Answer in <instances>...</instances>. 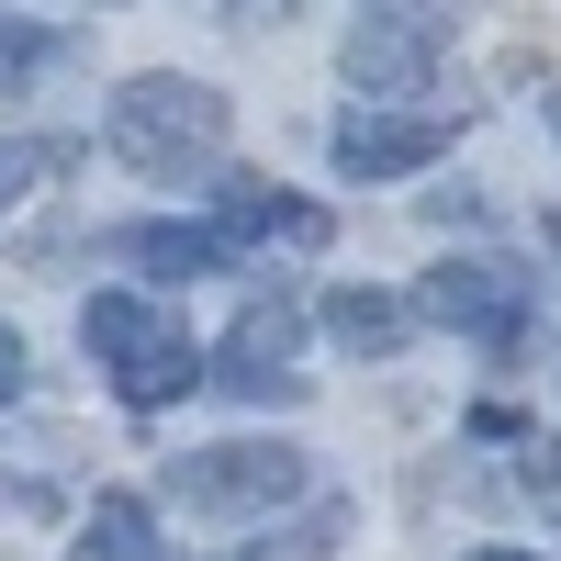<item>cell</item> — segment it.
Wrapping results in <instances>:
<instances>
[{
  "label": "cell",
  "mask_w": 561,
  "mask_h": 561,
  "mask_svg": "<svg viewBox=\"0 0 561 561\" xmlns=\"http://www.w3.org/2000/svg\"><path fill=\"white\" fill-rule=\"evenodd\" d=\"M225 135H237V113H225L214 79H180V68H147L113 90V147L147 169V180H192L225 158Z\"/></svg>",
  "instance_id": "cell-1"
},
{
  "label": "cell",
  "mask_w": 561,
  "mask_h": 561,
  "mask_svg": "<svg viewBox=\"0 0 561 561\" xmlns=\"http://www.w3.org/2000/svg\"><path fill=\"white\" fill-rule=\"evenodd\" d=\"M415 314L460 325V337H494V348H517V325H528V270H505V259H449V270H427Z\"/></svg>",
  "instance_id": "cell-2"
},
{
  "label": "cell",
  "mask_w": 561,
  "mask_h": 561,
  "mask_svg": "<svg viewBox=\"0 0 561 561\" xmlns=\"http://www.w3.org/2000/svg\"><path fill=\"white\" fill-rule=\"evenodd\" d=\"M304 483L293 449H259V438H225V449H192L180 460V505H214V517H259Z\"/></svg>",
  "instance_id": "cell-3"
},
{
  "label": "cell",
  "mask_w": 561,
  "mask_h": 561,
  "mask_svg": "<svg viewBox=\"0 0 561 561\" xmlns=\"http://www.w3.org/2000/svg\"><path fill=\"white\" fill-rule=\"evenodd\" d=\"M438 147H449L438 113H348L337 124V169L348 180H404V169H427Z\"/></svg>",
  "instance_id": "cell-4"
},
{
  "label": "cell",
  "mask_w": 561,
  "mask_h": 561,
  "mask_svg": "<svg viewBox=\"0 0 561 561\" xmlns=\"http://www.w3.org/2000/svg\"><path fill=\"white\" fill-rule=\"evenodd\" d=\"M427 68H438L427 23H404V12L348 23V90H427Z\"/></svg>",
  "instance_id": "cell-5"
},
{
  "label": "cell",
  "mask_w": 561,
  "mask_h": 561,
  "mask_svg": "<svg viewBox=\"0 0 561 561\" xmlns=\"http://www.w3.org/2000/svg\"><path fill=\"white\" fill-rule=\"evenodd\" d=\"M214 237L237 248V237H280V248H325V214L293 203V192H259V180H214Z\"/></svg>",
  "instance_id": "cell-6"
},
{
  "label": "cell",
  "mask_w": 561,
  "mask_h": 561,
  "mask_svg": "<svg viewBox=\"0 0 561 561\" xmlns=\"http://www.w3.org/2000/svg\"><path fill=\"white\" fill-rule=\"evenodd\" d=\"M192 382H203V348L180 337V325H158V337H147V348H135V359L113 370V393H124V404H180Z\"/></svg>",
  "instance_id": "cell-7"
},
{
  "label": "cell",
  "mask_w": 561,
  "mask_h": 561,
  "mask_svg": "<svg viewBox=\"0 0 561 561\" xmlns=\"http://www.w3.org/2000/svg\"><path fill=\"white\" fill-rule=\"evenodd\" d=\"M404 304L393 293H325V337H337V348H359V359H393L404 348Z\"/></svg>",
  "instance_id": "cell-8"
},
{
  "label": "cell",
  "mask_w": 561,
  "mask_h": 561,
  "mask_svg": "<svg viewBox=\"0 0 561 561\" xmlns=\"http://www.w3.org/2000/svg\"><path fill=\"white\" fill-rule=\"evenodd\" d=\"M113 259H147V270H180V280H192V270H225V237H214V225H124Z\"/></svg>",
  "instance_id": "cell-9"
},
{
  "label": "cell",
  "mask_w": 561,
  "mask_h": 561,
  "mask_svg": "<svg viewBox=\"0 0 561 561\" xmlns=\"http://www.w3.org/2000/svg\"><path fill=\"white\" fill-rule=\"evenodd\" d=\"M79 337H90V348H102V370H124L135 348H147V337H158V314H147V304H135V293H90V304H79Z\"/></svg>",
  "instance_id": "cell-10"
},
{
  "label": "cell",
  "mask_w": 561,
  "mask_h": 561,
  "mask_svg": "<svg viewBox=\"0 0 561 561\" xmlns=\"http://www.w3.org/2000/svg\"><path fill=\"white\" fill-rule=\"evenodd\" d=\"M68 561H147V505H135V494H102V505H90V539H79Z\"/></svg>",
  "instance_id": "cell-11"
},
{
  "label": "cell",
  "mask_w": 561,
  "mask_h": 561,
  "mask_svg": "<svg viewBox=\"0 0 561 561\" xmlns=\"http://www.w3.org/2000/svg\"><path fill=\"white\" fill-rule=\"evenodd\" d=\"M45 169H68V147H34V135H12V147H0V214H12Z\"/></svg>",
  "instance_id": "cell-12"
},
{
  "label": "cell",
  "mask_w": 561,
  "mask_h": 561,
  "mask_svg": "<svg viewBox=\"0 0 561 561\" xmlns=\"http://www.w3.org/2000/svg\"><path fill=\"white\" fill-rule=\"evenodd\" d=\"M34 68H57V34H45V23H0V90L34 79Z\"/></svg>",
  "instance_id": "cell-13"
},
{
  "label": "cell",
  "mask_w": 561,
  "mask_h": 561,
  "mask_svg": "<svg viewBox=\"0 0 561 561\" xmlns=\"http://www.w3.org/2000/svg\"><path fill=\"white\" fill-rule=\"evenodd\" d=\"M12 393H23V337L0 325V404H12Z\"/></svg>",
  "instance_id": "cell-14"
},
{
  "label": "cell",
  "mask_w": 561,
  "mask_h": 561,
  "mask_svg": "<svg viewBox=\"0 0 561 561\" xmlns=\"http://www.w3.org/2000/svg\"><path fill=\"white\" fill-rule=\"evenodd\" d=\"M225 12H237V23H280V12H293V0H225Z\"/></svg>",
  "instance_id": "cell-15"
},
{
  "label": "cell",
  "mask_w": 561,
  "mask_h": 561,
  "mask_svg": "<svg viewBox=\"0 0 561 561\" xmlns=\"http://www.w3.org/2000/svg\"><path fill=\"white\" fill-rule=\"evenodd\" d=\"M539 483H561V449H539Z\"/></svg>",
  "instance_id": "cell-16"
},
{
  "label": "cell",
  "mask_w": 561,
  "mask_h": 561,
  "mask_svg": "<svg viewBox=\"0 0 561 561\" xmlns=\"http://www.w3.org/2000/svg\"><path fill=\"white\" fill-rule=\"evenodd\" d=\"M472 561H539V550H472Z\"/></svg>",
  "instance_id": "cell-17"
}]
</instances>
